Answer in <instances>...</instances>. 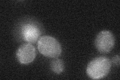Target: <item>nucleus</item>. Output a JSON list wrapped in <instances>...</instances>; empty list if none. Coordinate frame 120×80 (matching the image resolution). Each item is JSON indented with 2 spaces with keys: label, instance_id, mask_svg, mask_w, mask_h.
<instances>
[{
  "label": "nucleus",
  "instance_id": "obj_1",
  "mask_svg": "<svg viewBox=\"0 0 120 80\" xmlns=\"http://www.w3.org/2000/svg\"><path fill=\"white\" fill-rule=\"evenodd\" d=\"M111 64L110 60L106 57H97L88 64L86 69L87 74L93 80L104 78L109 73Z\"/></svg>",
  "mask_w": 120,
  "mask_h": 80
},
{
  "label": "nucleus",
  "instance_id": "obj_2",
  "mask_svg": "<svg viewBox=\"0 0 120 80\" xmlns=\"http://www.w3.org/2000/svg\"><path fill=\"white\" fill-rule=\"evenodd\" d=\"M38 49L46 57L57 58L62 53L61 45L55 38L50 36L41 37L38 41Z\"/></svg>",
  "mask_w": 120,
  "mask_h": 80
},
{
  "label": "nucleus",
  "instance_id": "obj_3",
  "mask_svg": "<svg viewBox=\"0 0 120 80\" xmlns=\"http://www.w3.org/2000/svg\"><path fill=\"white\" fill-rule=\"evenodd\" d=\"M20 37L28 43H35L39 41L42 33L40 25L32 20L22 22L19 29Z\"/></svg>",
  "mask_w": 120,
  "mask_h": 80
},
{
  "label": "nucleus",
  "instance_id": "obj_4",
  "mask_svg": "<svg viewBox=\"0 0 120 80\" xmlns=\"http://www.w3.org/2000/svg\"><path fill=\"white\" fill-rule=\"evenodd\" d=\"M115 42V38L112 33L107 30H103L97 35L95 40V45L99 52L106 54L113 49Z\"/></svg>",
  "mask_w": 120,
  "mask_h": 80
},
{
  "label": "nucleus",
  "instance_id": "obj_5",
  "mask_svg": "<svg viewBox=\"0 0 120 80\" xmlns=\"http://www.w3.org/2000/svg\"><path fill=\"white\" fill-rule=\"evenodd\" d=\"M36 57L35 47L30 43L21 45L16 52L18 61L22 64L27 65L33 62Z\"/></svg>",
  "mask_w": 120,
  "mask_h": 80
},
{
  "label": "nucleus",
  "instance_id": "obj_6",
  "mask_svg": "<svg viewBox=\"0 0 120 80\" xmlns=\"http://www.w3.org/2000/svg\"><path fill=\"white\" fill-rule=\"evenodd\" d=\"M50 68L54 73L60 74L64 70V63L62 60L55 58L50 63Z\"/></svg>",
  "mask_w": 120,
  "mask_h": 80
},
{
  "label": "nucleus",
  "instance_id": "obj_7",
  "mask_svg": "<svg viewBox=\"0 0 120 80\" xmlns=\"http://www.w3.org/2000/svg\"><path fill=\"white\" fill-rule=\"evenodd\" d=\"M120 56L119 55H116L112 59V62L117 66L120 65Z\"/></svg>",
  "mask_w": 120,
  "mask_h": 80
}]
</instances>
